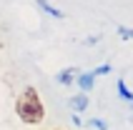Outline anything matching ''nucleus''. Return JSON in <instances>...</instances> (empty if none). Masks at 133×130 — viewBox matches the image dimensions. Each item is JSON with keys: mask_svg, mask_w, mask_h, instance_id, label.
<instances>
[{"mask_svg": "<svg viewBox=\"0 0 133 130\" xmlns=\"http://www.w3.org/2000/svg\"><path fill=\"white\" fill-rule=\"evenodd\" d=\"M88 125H93L96 130H108V125H105V120H101V118H93V120H88Z\"/></svg>", "mask_w": 133, "mask_h": 130, "instance_id": "8", "label": "nucleus"}, {"mask_svg": "<svg viewBox=\"0 0 133 130\" xmlns=\"http://www.w3.org/2000/svg\"><path fill=\"white\" fill-rule=\"evenodd\" d=\"M38 5H40V10H45L48 15H53V18H63V10H58V8H53L48 0H35Z\"/></svg>", "mask_w": 133, "mask_h": 130, "instance_id": "6", "label": "nucleus"}, {"mask_svg": "<svg viewBox=\"0 0 133 130\" xmlns=\"http://www.w3.org/2000/svg\"><path fill=\"white\" fill-rule=\"evenodd\" d=\"M0 48H3V45H0Z\"/></svg>", "mask_w": 133, "mask_h": 130, "instance_id": "10", "label": "nucleus"}, {"mask_svg": "<svg viewBox=\"0 0 133 130\" xmlns=\"http://www.w3.org/2000/svg\"><path fill=\"white\" fill-rule=\"evenodd\" d=\"M75 78H78V70H75V68H65V70H60L58 75H55V80H58L60 85H73Z\"/></svg>", "mask_w": 133, "mask_h": 130, "instance_id": "3", "label": "nucleus"}, {"mask_svg": "<svg viewBox=\"0 0 133 130\" xmlns=\"http://www.w3.org/2000/svg\"><path fill=\"white\" fill-rule=\"evenodd\" d=\"M75 85L81 88V93H90V90L96 88V75H93V70H88V73H78Z\"/></svg>", "mask_w": 133, "mask_h": 130, "instance_id": "2", "label": "nucleus"}, {"mask_svg": "<svg viewBox=\"0 0 133 130\" xmlns=\"http://www.w3.org/2000/svg\"><path fill=\"white\" fill-rule=\"evenodd\" d=\"M118 35L123 38V40H133V30H128V28H118Z\"/></svg>", "mask_w": 133, "mask_h": 130, "instance_id": "9", "label": "nucleus"}, {"mask_svg": "<svg viewBox=\"0 0 133 130\" xmlns=\"http://www.w3.org/2000/svg\"><path fill=\"white\" fill-rule=\"evenodd\" d=\"M88 93H78L70 98V108H73V113H83V110L88 108Z\"/></svg>", "mask_w": 133, "mask_h": 130, "instance_id": "4", "label": "nucleus"}, {"mask_svg": "<svg viewBox=\"0 0 133 130\" xmlns=\"http://www.w3.org/2000/svg\"><path fill=\"white\" fill-rule=\"evenodd\" d=\"M116 90H118V95H121L126 103H133V93L128 90V85H126V80H123V78L116 80Z\"/></svg>", "mask_w": 133, "mask_h": 130, "instance_id": "5", "label": "nucleus"}, {"mask_svg": "<svg viewBox=\"0 0 133 130\" xmlns=\"http://www.w3.org/2000/svg\"><path fill=\"white\" fill-rule=\"evenodd\" d=\"M15 115L20 118L25 125H40L45 118V105L40 100V95L33 85H28L18 95V100H15Z\"/></svg>", "mask_w": 133, "mask_h": 130, "instance_id": "1", "label": "nucleus"}, {"mask_svg": "<svg viewBox=\"0 0 133 130\" xmlns=\"http://www.w3.org/2000/svg\"><path fill=\"white\" fill-rule=\"evenodd\" d=\"M108 73H111V65L103 63V65H98L96 70H93V75H96V78H101V75H108Z\"/></svg>", "mask_w": 133, "mask_h": 130, "instance_id": "7", "label": "nucleus"}]
</instances>
